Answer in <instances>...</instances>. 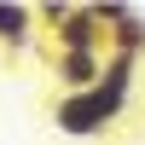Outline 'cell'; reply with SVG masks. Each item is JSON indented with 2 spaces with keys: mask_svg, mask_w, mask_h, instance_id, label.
<instances>
[{
  "mask_svg": "<svg viewBox=\"0 0 145 145\" xmlns=\"http://www.w3.org/2000/svg\"><path fill=\"white\" fill-rule=\"evenodd\" d=\"M122 110H128V99H122V93H110V87L64 93V99L52 105V128H58L64 139H93V134H105Z\"/></svg>",
  "mask_w": 145,
  "mask_h": 145,
  "instance_id": "obj_1",
  "label": "cell"
},
{
  "mask_svg": "<svg viewBox=\"0 0 145 145\" xmlns=\"http://www.w3.org/2000/svg\"><path fill=\"white\" fill-rule=\"evenodd\" d=\"M52 41H58V52H99V58L110 52V29L99 23L93 6H76V12L52 29Z\"/></svg>",
  "mask_w": 145,
  "mask_h": 145,
  "instance_id": "obj_2",
  "label": "cell"
},
{
  "mask_svg": "<svg viewBox=\"0 0 145 145\" xmlns=\"http://www.w3.org/2000/svg\"><path fill=\"white\" fill-rule=\"evenodd\" d=\"M105 58H110V52H105ZM105 58L99 52H52V76H58L64 93H93L105 81Z\"/></svg>",
  "mask_w": 145,
  "mask_h": 145,
  "instance_id": "obj_3",
  "label": "cell"
},
{
  "mask_svg": "<svg viewBox=\"0 0 145 145\" xmlns=\"http://www.w3.org/2000/svg\"><path fill=\"white\" fill-rule=\"evenodd\" d=\"M35 35H41V12L18 6V0H0V46H6V52H23Z\"/></svg>",
  "mask_w": 145,
  "mask_h": 145,
  "instance_id": "obj_4",
  "label": "cell"
},
{
  "mask_svg": "<svg viewBox=\"0 0 145 145\" xmlns=\"http://www.w3.org/2000/svg\"><path fill=\"white\" fill-rule=\"evenodd\" d=\"M134 76H139V58L110 52V58H105V81H99V87H110V93H122V99H128V93H134Z\"/></svg>",
  "mask_w": 145,
  "mask_h": 145,
  "instance_id": "obj_5",
  "label": "cell"
},
{
  "mask_svg": "<svg viewBox=\"0 0 145 145\" xmlns=\"http://www.w3.org/2000/svg\"><path fill=\"white\" fill-rule=\"evenodd\" d=\"M110 52H128V58L145 52V18H139V12H134V18H122V23L110 29Z\"/></svg>",
  "mask_w": 145,
  "mask_h": 145,
  "instance_id": "obj_6",
  "label": "cell"
},
{
  "mask_svg": "<svg viewBox=\"0 0 145 145\" xmlns=\"http://www.w3.org/2000/svg\"><path fill=\"white\" fill-rule=\"evenodd\" d=\"M35 12H41V29H46V35H52V29H58V23H64V18H70V12H76V6H70V0H52V6H35Z\"/></svg>",
  "mask_w": 145,
  "mask_h": 145,
  "instance_id": "obj_7",
  "label": "cell"
}]
</instances>
